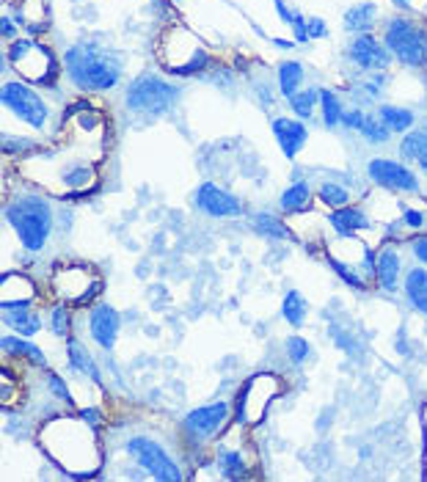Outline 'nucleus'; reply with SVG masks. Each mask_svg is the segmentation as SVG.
I'll use <instances>...</instances> for the list:
<instances>
[{"label": "nucleus", "instance_id": "nucleus-24", "mask_svg": "<svg viewBox=\"0 0 427 482\" xmlns=\"http://www.w3.org/2000/svg\"><path fill=\"white\" fill-rule=\"evenodd\" d=\"M317 99H320V92L317 89H306V92H298L290 97V105H293V111L301 119H309L312 111H315Z\"/></svg>", "mask_w": 427, "mask_h": 482}, {"label": "nucleus", "instance_id": "nucleus-35", "mask_svg": "<svg viewBox=\"0 0 427 482\" xmlns=\"http://www.w3.org/2000/svg\"><path fill=\"white\" fill-rule=\"evenodd\" d=\"M306 33H309V39H320V36H325L328 33V28H325V23L323 20H306Z\"/></svg>", "mask_w": 427, "mask_h": 482}, {"label": "nucleus", "instance_id": "nucleus-5", "mask_svg": "<svg viewBox=\"0 0 427 482\" xmlns=\"http://www.w3.org/2000/svg\"><path fill=\"white\" fill-rule=\"evenodd\" d=\"M0 99L9 111H14L17 119H23L31 127H42L47 121V105L42 102V97L25 83H6L0 92Z\"/></svg>", "mask_w": 427, "mask_h": 482}, {"label": "nucleus", "instance_id": "nucleus-42", "mask_svg": "<svg viewBox=\"0 0 427 482\" xmlns=\"http://www.w3.org/2000/svg\"><path fill=\"white\" fill-rule=\"evenodd\" d=\"M3 33H6V36H14V28H11V20H3Z\"/></svg>", "mask_w": 427, "mask_h": 482}, {"label": "nucleus", "instance_id": "nucleus-43", "mask_svg": "<svg viewBox=\"0 0 427 482\" xmlns=\"http://www.w3.org/2000/svg\"><path fill=\"white\" fill-rule=\"evenodd\" d=\"M394 3H397V6H408V0H394Z\"/></svg>", "mask_w": 427, "mask_h": 482}, {"label": "nucleus", "instance_id": "nucleus-19", "mask_svg": "<svg viewBox=\"0 0 427 482\" xmlns=\"http://www.w3.org/2000/svg\"><path fill=\"white\" fill-rule=\"evenodd\" d=\"M400 152H403L405 160L419 163L422 171L427 174V133H411V136H405V141L400 143Z\"/></svg>", "mask_w": 427, "mask_h": 482}, {"label": "nucleus", "instance_id": "nucleus-25", "mask_svg": "<svg viewBox=\"0 0 427 482\" xmlns=\"http://www.w3.org/2000/svg\"><path fill=\"white\" fill-rule=\"evenodd\" d=\"M281 314H284V320L290 322V325H295V328L303 322V317H306V303L301 298V292L293 290V292L284 298V312H281Z\"/></svg>", "mask_w": 427, "mask_h": 482}, {"label": "nucleus", "instance_id": "nucleus-1", "mask_svg": "<svg viewBox=\"0 0 427 482\" xmlns=\"http://www.w3.org/2000/svg\"><path fill=\"white\" fill-rule=\"evenodd\" d=\"M64 61H67V72L72 77V83L86 89V92L113 89L119 83V77H121V67L113 58L111 50H102L99 45H91V42L69 47Z\"/></svg>", "mask_w": 427, "mask_h": 482}, {"label": "nucleus", "instance_id": "nucleus-22", "mask_svg": "<svg viewBox=\"0 0 427 482\" xmlns=\"http://www.w3.org/2000/svg\"><path fill=\"white\" fill-rule=\"evenodd\" d=\"M381 119L391 133H405V130L414 124V114H411V111H403V108H394V105H383Z\"/></svg>", "mask_w": 427, "mask_h": 482}, {"label": "nucleus", "instance_id": "nucleus-12", "mask_svg": "<svg viewBox=\"0 0 427 482\" xmlns=\"http://www.w3.org/2000/svg\"><path fill=\"white\" fill-rule=\"evenodd\" d=\"M350 58L359 64L361 69H386L389 67V50L386 45H381L378 39H372V36H356L353 42H350Z\"/></svg>", "mask_w": 427, "mask_h": 482}, {"label": "nucleus", "instance_id": "nucleus-6", "mask_svg": "<svg viewBox=\"0 0 427 482\" xmlns=\"http://www.w3.org/2000/svg\"><path fill=\"white\" fill-rule=\"evenodd\" d=\"M127 449H130V455L138 460V466H144L155 480H168V482H180L182 480V471L177 469V463L166 455V449L155 444V441H149V438H133L130 444H127Z\"/></svg>", "mask_w": 427, "mask_h": 482}, {"label": "nucleus", "instance_id": "nucleus-28", "mask_svg": "<svg viewBox=\"0 0 427 482\" xmlns=\"http://www.w3.org/2000/svg\"><path fill=\"white\" fill-rule=\"evenodd\" d=\"M3 350H11L14 356H25V358H33V361L45 364V356L39 353V347H33V344H28V342H20V339H14V336H6V339H3Z\"/></svg>", "mask_w": 427, "mask_h": 482}, {"label": "nucleus", "instance_id": "nucleus-9", "mask_svg": "<svg viewBox=\"0 0 427 482\" xmlns=\"http://www.w3.org/2000/svg\"><path fill=\"white\" fill-rule=\"evenodd\" d=\"M226 419H229V405H226V402L204 405V408H196V411L188 413L185 430H188L193 438H210L224 427Z\"/></svg>", "mask_w": 427, "mask_h": 482}, {"label": "nucleus", "instance_id": "nucleus-41", "mask_svg": "<svg viewBox=\"0 0 427 482\" xmlns=\"http://www.w3.org/2000/svg\"><path fill=\"white\" fill-rule=\"evenodd\" d=\"M276 9H279V14H281V20L287 25H293V11H287V6H284V0H276Z\"/></svg>", "mask_w": 427, "mask_h": 482}, {"label": "nucleus", "instance_id": "nucleus-20", "mask_svg": "<svg viewBox=\"0 0 427 482\" xmlns=\"http://www.w3.org/2000/svg\"><path fill=\"white\" fill-rule=\"evenodd\" d=\"M303 80V67L298 61H284L279 67V86H281V94L284 97H293L298 94V86Z\"/></svg>", "mask_w": 427, "mask_h": 482}, {"label": "nucleus", "instance_id": "nucleus-37", "mask_svg": "<svg viewBox=\"0 0 427 482\" xmlns=\"http://www.w3.org/2000/svg\"><path fill=\"white\" fill-rule=\"evenodd\" d=\"M47 383H50V386H53V391L58 394V400H69V391L64 389V383H61V380H58L53 372H47Z\"/></svg>", "mask_w": 427, "mask_h": 482}, {"label": "nucleus", "instance_id": "nucleus-7", "mask_svg": "<svg viewBox=\"0 0 427 482\" xmlns=\"http://www.w3.org/2000/svg\"><path fill=\"white\" fill-rule=\"evenodd\" d=\"M53 287L67 300H89L99 290V281L91 284L89 268H83V265H64L53 273Z\"/></svg>", "mask_w": 427, "mask_h": 482}, {"label": "nucleus", "instance_id": "nucleus-16", "mask_svg": "<svg viewBox=\"0 0 427 482\" xmlns=\"http://www.w3.org/2000/svg\"><path fill=\"white\" fill-rule=\"evenodd\" d=\"M6 325L14 328L20 336H33L42 328V320L31 309H6Z\"/></svg>", "mask_w": 427, "mask_h": 482}, {"label": "nucleus", "instance_id": "nucleus-29", "mask_svg": "<svg viewBox=\"0 0 427 482\" xmlns=\"http://www.w3.org/2000/svg\"><path fill=\"white\" fill-rule=\"evenodd\" d=\"M320 199L325 202L328 207H347V202H350V196H347V190L345 187H339V185L334 182H325L323 187H320Z\"/></svg>", "mask_w": 427, "mask_h": 482}, {"label": "nucleus", "instance_id": "nucleus-3", "mask_svg": "<svg viewBox=\"0 0 427 482\" xmlns=\"http://www.w3.org/2000/svg\"><path fill=\"white\" fill-rule=\"evenodd\" d=\"M383 45L405 67L419 69L427 64V31L405 17H394L386 25Z\"/></svg>", "mask_w": 427, "mask_h": 482}, {"label": "nucleus", "instance_id": "nucleus-11", "mask_svg": "<svg viewBox=\"0 0 427 482\" xmlns=\"http://www.w3.org/2000/svg\"><path fill=\"white\" fill-rule=\"evenodd\" d=\"M119 312L113 306H97L89 314V331L94 336V342L105 350H111L119 336Z\"/></svg>", "mask_w": 427, "mask_h": 482}, {"label": "nucleus", "instance_id": "nucleus-32", "mask_svg": "<svg viewBox=\"0 0 427 482\" xmlns=\"http://www.w3.org/2000/svg\"><path fill=\"white\" fill-rule=\"evenodd\" d=\"M287 353H290V358H293L295 364H301V361L309 358L312 344L306 342V339H301V336H290V339H287Z\"/></svg>", "mask_w": 427, "mask_h": 482}, {"label": "nucleus", "instance_id": "nucleus-23", "mask_svg": "<svg viewBox=\"0 0 427 482\" xmlns=\"http://www.w3.org/2000/svg\"><path fill=\"white\" fill-rule=\"evenodd\" d=\"M254 226L262 231V234H268V237H276V240H290L293 237V231L287 229L279 218H273L268 212H259V215H254Z\"/></svg>", "mask_w": 427, "mask_h": 482}, {"label": "nucleus", "instance_id": "nucleus-36", "mask_svg": "<svg viewBox=\"0 0 427 482\" xmlns=\"http://www.w3.org/2000/svg\"><path fill=\"white\" fill-rule=\"evenodd\" d=\"M91 171L89 168H80V171H72V177H67V182L72 185V187H80V185H89L91 180Z\"/></svg>", "mask_w": 427, "mask_h": 482}, {"label": "nucleus", "instance_id": "nucleus-14", "mask_svg": "<svg viewBox=\"0 0 427 482\" xmlns=\"http://www.w3.org/2000/svg\"><path fill=\"white\" fill-rule=\"evenodd\" d=\"M375 278L383 290H397V278H400V256L397 251L386 248V251L378 253V262H375Z\"/></svg>", "mask_w": 427, "mask_h": 482}, {"label": "nucleus", "instance_id": "nucleus-26", "mask_svg": "<svg viewBox=\"0 0 427 482\" xmlns=\"http://www.w3.org/2000/svg\"><path fill=\"white\" fill-rule=\"evenodd\" d=\"M67 353H69V364H72V367H75V369H86L94 380H99V372H97V367H94V361H91L89 356H86V350L75 342V339H69Z\"/></svg>", "mask_w": 427, "mask_h": 482}, {"label": "nucleus", "instance_id": "nucleus-10", "mask_svg": "<svg viewBox=\"0 0 427 482\" xmlns=\"http://www.w3.org/2000/svg\"><path fill=\"white\" fill-rule=\"evenodd\" d=\"M367 171H369V177L378 185L394 187V190H419L416 174L394 160H372L367 165Z\"/></svg>", "mask_w": 427, "mask_h": 482}, {"label": "nucleus", "instance_id": "nucleus-34", "mask_svg": "<svg viewBox=\"0 0 427 482\" xmlns=\"http://www.w3.org/2000/svg\"><path fill=\"white\" fill-rule=\"evenodd\" d=\"M331 265H334V270H337V273L342 275V278H345V281H347V284H350L353 290H364V281H361V278L353 273V270H347V268H345L342 262H331Z\"/></svg>", "mask_w": 427, "mask_h": 482}, {"label": "nucleus", "instance_id": "nucleus-30", "mask_svg": "<svg viewBox=\"0 0 427 482\" xmlns=\"http://www.w3.org/2000/svg\"><path fill=\"white\" fill-rule=\"evenodd\" d=\"M361 133H364V138L367 141H372V143H383V141H389V136H391V130L386 127V124H378L375 119H364V127H361Z\"/></svg>", "mask_w": 427, "mask_h": 482}, {"label": "nucleus", "instance_id": "nucleus-17", "mask_svg": "<svg viewBox=\"0 0 427 482\" xmlns=\"http://www.w3.org/2000/svg\"><path fill=\"white\" fill-rule=\"evenodd\" d=\"M331 226H334L339 234H353L356 229H364V226H369V224H367V218L361 215L359 209H353V207H339V209H334V215H331Z\"/></svg>", "mask_w": 427, "mask_h": 482}, {"label": "nucleus", "instance_id": "nucleus-39", "mask_svg": "<svg viewBox=\"0 0 427 482\" xmlns=\"http://www.w3.org/2000/svg\"><path fill=\"white\" fill-rule=\"evenodd\" d=\"M405 224L414 226V229H419V226H425V215L416 212V209H408V212H405Z\"/></svg>", "mask_w": 427, "mask_h": 482}, {"label": "nucleus", "instance_id": "nucleus-15", "mask_svg": "<svg viewBox=\"0 0 427 482\" xmlns=\"http://www.w3.org/2000/svg\"><path fill=\"white\" fill-rule=\"evenodd\" d=\"M405 295L422 314H427V270L414 268L405 275Z\"/></svg>", "mask_w": 427, "mask_h": 482}, {"label": "nucleus", "instance_id": "nucleus-8", "mask_svg": "<svg viewBox=\"0 0 427 482\" xmlns=\"http://www.w3.org/2000/svg\"><path fill=\"white\" fill-rule=\"evenodd\" d=\"M196 204L202 207L207 215L212 218H232V215H243L246 207L237 196H232L229 190L218 187L212 182H204L199 190H196Z\"/></svg>", "mask_w": 427, "mask_h": 482}, {"label": "nucleus", "instance_id": "nucleus-33", "mask_svg": "<svg viewBox=\"0 0 427 482\" xmlns=\"http://www.w3.org/2000/svg\"><path fill=\"white\" fill-rule=\"evenodd\" d=\"M69 314H67V309L64 306H58V309H53V331L58 334V336H67V331H69Z\"/></svg>", "mask_w": 427, "mask_h": 482}, {"label": "nucleus", "instance_id": "nucleus-31", "mask_svg": "<svg viewBox=\"0 0 427 482\" xmlns=\"http://www.w3.org/2000/svg\"><path fill=\"white\" fill-rule=\"evenodd\" d=\"M221 471H224V477H243L246 463L237 452H221Z\"/></svg>", "mask_w": 427, "mask_h": 482}, {"label": "nucleus", "instance_id": "nucleus-13", "mask_svg": "<svg viewBox=\"0 0 427 482\" xmlns=\"http://www.w3.org/2000/svg\"><path fill=\"white\" fill-rule=\"evenodd\" d=\"M273 136L279 141L281 152L287 158H295L298 149L306 143V127L301 121H295V119H276L273 121Z\"/></svg>", "mask_w": 427, "mask_h": 482}, {"label": "nucleus", "instance_id": "nucleus-38", "mask_svg": "<svg viewBox=\"0 0 427 482\" xmlns=\"http://www.w3.org/2000/svg\"><path fill=\"white\" fill-rule=\"evenodd\" d=\"M364 119H367V116L361 114V111H356V114H342V121H345L347 127H356V130L364 127Z\"/></svg>", "mask_w": 427, "mask_h": 482}, {"label": "nucleus", "instance_id": "nucleus-40", "mask_svg": "<svg viewBox=\"0 0 427 482\" xmlns=\"http://www.w3.org/2000/svg\"><path fill=\"white\" fill-rule=\"evenodd\" d=\"M414 253H416V259L427 265V237H419V240H414Z\"/></svg>", "mask_w": 427, "mask_h": 482}, {"label": "nucleus", "instance_id": "nucleus-18", "mask_svg": "<svg viewBox=\"0 0 427 482\" xmlns=\"http://www.w3.org/2000/svg\"><path fill=\"white\" fill-rule=\"evenodd\" d=\"M375 14H378V9H375V3H356L347 14H345V28L347 31H369L372 23H375Z\"/></svg>", "mask_w": 427, "mask_h": 482}, {"label": "nucleus", "instance_id": "nucleus-21", "mask_svg": "<svg viewBox=\"0 0 427 482\" xmlns=\"http://www.w3.org/2000/svg\"><path fill=\"white\" fill-rule=\"evenodd\" d=\"M309 199H312L309 185L295 182L293 187L284 190V196H281V209H284V212H298V209H303V207L309 204Z\"/></svg>", "mask_w": 427, "mask_h": 482}, {"label": "nucleus", "instance_id": "nucleus-4", "mask_svg": "<svg viewBox=\"0 0 427 482\" xmlns=\"http://www.w3.org/2000/svg\"><path fill=\"white\" fill-rule=\"evenodd\" d=\"M124 99H127V108H130L133 114L158 116V114H166V111L180 99V89L171 86V83H166L158 75H141L138 80L130 83Z\"/></svg>", "mask_w": 427, "mask_h": 482}, {"label": "nucleus", "instance_id": "nucleus-27", "mask_svg": "<svg viewBox=\"0 0 427 482\" xmlns=\"http://www.w3.org/2000/svg\"><path fill=\"white\" fill-rule=\"evenodd\" d=\"M320 102H323V124H325L328 130H334L339 121H342L339 99L331 92H320Z\"/></svg>", "mask_w": 427, "mask_h": 482}, {"label": "nucleus", "instance_id": "nucleus-2", "mask_svg": "<svg viewBox=\"0 0 427 482\" xmlns=\"http://www.w3.org/2000/svg\"><path fill=\"white\" fill-rule=\"evenodd\" d=\"M6 221L28 251H39L53 231V209L39 196H23L6 207Z\"/></svg>", "mask_w": 427, "mask_h": 482}]
</instances>
